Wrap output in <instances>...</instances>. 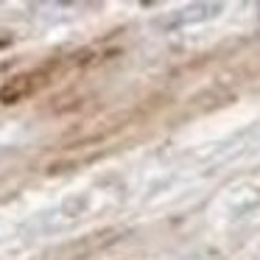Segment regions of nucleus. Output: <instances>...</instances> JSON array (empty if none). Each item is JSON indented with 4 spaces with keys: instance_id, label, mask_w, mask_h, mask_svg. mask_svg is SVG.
<instances>
[{
    "instance_id": "nucleus-1",
    "label": "nucleus",
    "mask_w": 260,
    "mask_h": 260,
    "mask_svg": "<svg viewBox=\"0 0 260 260\" xmlns=\"http://www.w3.org/2000/svg\"><path fill=\"white\" fill-rule=\"evenodd\" d=\"M53 64H42V68L25 70V73L12 76L9 81L0 84V107H14V104L25 101V98L37 95L45 84H51L53 79Z\"/></svg>"
}]
</instances>
